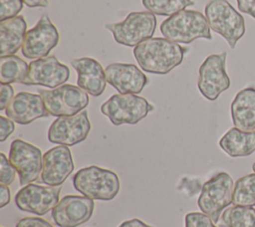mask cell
<instances>
[{
	"label": "cell",
	"mask_w": 255,
	"mask_h": 227,
	"mask_svg": "<svg viewBox=\"0 0 255 227\" xmlns=\"http://www.w3.org/2000/svg\"><path fill=\"white\" fill-rule=\"evenodd\" d=\"M187 49L166 38H148L133 48L138 66L145 72L165 75L179 66Z\"/></svg>",
	"instance_id": "1"
},
{
	"label": "cell",
	"mask_w": 255,
	"mask_h": 227,
	"mask_svg": "<svg viewBox=\"0 0 255 227\" xmlns=\"http://www.w3.org/2000/svg\"><path fill=\"white\" fill-rule=\"evenodd\" d=\"M160 32L164 38L182 44L199 38L212 39L206 17L195 10H182L169 16L160 24Z\"/></svg>",
	"instance_id": "2"
},
{
	"label": "cell",
	"mask_w": 255,
	"mask_h": 227,
	"mask_svg": "<svg viewBox=\"0 0 255 227\" xmlns=\"http://www.w3.org/2000/svg\"><path fill=\"white\" fill-rule=\"evenodd\" d=\"M73 186L84 196L110 201L119 193L121 183L119 176L114 171L92 165L75 173Z\"/></svg>",
	"instance_id": "3"
},
{
	"label": "cell",
	"mask_w": 255,
	"mask_h": 227,
	"mask_svg": "<svg viewBox=\"0 0 255 227\" xmlns=\"http://www.w3.org/2000/svg\"><path fill=\"white\" fill-rule=\"evenodd\" d=\"M204 13L209 27L234 49L245 34L243 16L227 0H211L206 4Z\"/></svg>",
	"instance_id": "4"
},
{
	"label": "cell",
	"mask_w": 255,
	"mask_h": 227,
	"mask_svg": "<svg viewBox=\"0 0 255 227\" xmlns=\"http://www.w3.org/2000/svg\"><path fill=\"white\" fill-rule=\"evenodd\" d=\"M152 110L153 107L146 99L134 94L113 95L101 106V113L117 126L135 124Z\"/></svg>",
	"instance_id": "5"
},
{
	"label": "cell",
	"mask_w": 255,
	"mask_h": 227,
	"mask_svg": "<svg viewBox=\"0 0 255 227\" xmlns=\"http://www.w3.org/2000/svg\"><path fill=\"white\" fill-rule=\"evenodd\" d=\"M117 43L135 47L142 41L151 38L156 28V18L149 11L130 12L125 20L105 25Z\"/></svg>",
	"instance_id": "6"
},
{
	"label": "cell",
	"mask_w": 255,
	"mask_h": 227,
	"mask_svg": "<svg viewBox=\"0 0 255 227\" xmlns=\"http://www.w3.org/2000/svg\"><path fill=\"white\" fill-rule=\"evenodd\" d=\"M234 184L227 172H219L207 180L197 199L199 209L217 223L221 212L232 203Z\"/></svg>",
	"instance_id": "7"
},
{
	"label": "cell",
	"mask_w": 255,
	"mask_h": 227,
	"mask_svg": "<svg viewBox=\"0 0 255 227\" xmlns=\"http://www.w3.org/2000/svg\"><path fill=\"white\" fill-rule=\"evenodd\" d=\"M45 107L53 116H69L81 113L88 107V93L78 86L64 84L53 90L40 89Z\"/></svg>",
	"instance_id": "8"
},
{
	"label": "cell",
	"mask_w": 255,
	"mask_h": 227,
	"mask_svg": "<svg viewBox=\"0 0 255 227\" xmlns=\"http://www.w3.org/2000/svg\"><path fill=\"white\" fill-rule=\"evenodd\" d=\"M226 56V52L211 54L199 67L197 88L200 94L209 101H215L230 87V79L225 68Z\"/></svg>",
	"instance_id": "9"
},
{
	"label": "cell",
	"mask_w": 255,
	"mask_h": 227,
	"mask_svg": "<svg viewBox=\"0 0 255 227\" xmlns=\"http://www.w3.org/2000/svg\"><path fill=\"white\" fill-rule=\"evenodd\" d=\"M9 160L16 169L21 186L38 180L43 167V155L39 147L20 138L11 142Z\"/></svg>",
	"instance_id": "10"
},
{
	"label": "cell",
	"mask_w": 255,
	"mask_h": 227,
	"mask_svg": "<svg viewBox=\"0 0 255 227\" xmlns=\"http://www.w3.org/2000/svg\"><path fill=\"white\" fill-rule=\"evenodd\" d=\"M90 130L88 112L82 111L75 115L57 117L48 129V140L52 143L72 146L84 141Z\"/></svg>",
	"instance_id": "11"
},
{
	"label": "cell",
	"mask_w": 255,
	"mask_h": 227,
	"mask_svg": "<svg viewBox=\"0 0 255 227\" xmlns=\"http://www.w3.org/2000/svg\"><path fill=\"white\" fill-rule=\"evenodd\" d=\"M59 32L48 15H43L37 24L26 32L22 54L27 59L44 58L59 43Z\"/></svg>",
	"instance_id": "12"
},
{
	"label": "cell",
	"mask_w": 255,
	"mask_h": 227,
	"mask_svg": "<svg viewBox=\"0 0 255 227\" xmlns=\"http://www.w3.org/2000/svg\"><path fill=\"white\" fill-rule=\"evenodd\" d=\"M60 186H42L30 183L16 193L15 204L22 211L42 216L57 205L60 201Z\"/></svg>",
	"instance_id": "13"
},
{
	"label": "cell",
	"mask_w": 255,
	"mask_h": 227,
	"mask_svg": "<svg viewBox=\"0 0 255 227\" xmlns=\"http://www.w3.org/2000/svg\"><path fill=\"white\" fill-rule=\"evenodd\" d=\"M94 208V199L69 194L52 209V218L59 227H77L91 219Z\"/></svg>",
	"instance_id": "14"
},
{
	"label": "cell",
	"mask_w": 255,
	"mask_h": 227,
	"mask_svg": "<svg viewBox=\"0 0 255 227\" xmlns=\"http://www.w3.org/2000/svg\"><path fill=\"white\" fill-rule=\"evenodd\" d=\"M70 77L69 68L60 63L55 56L36 59L29 64L26 86H43L51 89L64 85Z\"/></svg>",
	"instance_id": "15"
},
{
	"label": "cell",
	"mask_w": 255,
	"mask_h": 227,
	"mask_svg": "<svg viewBox=\"0 0 255 227\" xmlns=\"http://www.w3.org/2000/svg\"><path fill=\"white\" fill-rule=\"evenodd\" d=\"M74 160L67 145L50 148L43 154V167L39 182L49 186L62 185L74 170Z\"/></svg>",
	"instance_id": "16"
},
{
	"label": "cell",
	"mask_w": 255,
	"mask_h": 227,
	"mask_svg": "<svg viewBox=\"0 0 255 227\" xmlns=\"http://www.w3.org/2000/svg\"><path fill=\"white\" fill-rule=\"evenodd\" d=\"M107 82L120 94H139L147 84V78L135 65L112 63L105 69Z\"/></svg>",
	"instance_id": "17"
},
{
	"label": "cell",
	"mask_w": 255,
	"mask_h": 227,
	"mask_svg": "<svg viewBox=\"0 0 255 227\" xmlns=\"http://www.w3.org/2000/svg\"><path fill=\"white\" fill-rule=\"evenodd\" d=\"M7 117L19 124H29L37 118L47 117L48 113L41 95L20 92L5 109Z\"/></svg>",
	"instance_id": "18"
},
{
	"label": "cell",
	"mask_w": 255,
	"mask_h": 227,
	"mask_svg": "<svg viewBox=\"0 0 255 227\" xmlns=\"http://www.w3.org/2000/svg\"><path fill=\"white\" fill-rule=\"evenodd\" d=\"M71 64L78 75V87L93 97H99L104 93L108 82L105 71L99 61L84 57L73 59Z\"/></svg>",
	"instance_id": "19"
},
{
	"label": "cell",
	"mask_w": 255,
	"mask_h": 227,
	"mask_svg": "<svg viewBox=\"0 0 255 227\" xmlns=\"http://www.w3.org/2000/svg\"><path fill=\"white\" fill-rule=\"evenodd\" d=\"M231 117L235 127L252 131L255 129V88L239 91L231 103Z\"/></svg>",
	"instance_id": "20"
},
{
	"label": "cell",
	"mask_w": 255,
	"mask_h": 227,
	"mask_svg": "<svg viewBox=\"0 0 255 227\" xmlns=\"http://www.w3.org/2000/svg\"><path fill=\"white\" fill-rule=\"evenodd\" d=\"M27 23L23 16H16L0 22V46L1 57L14 55L22 48Z\"/></svg>",
	"instance_id": "21"
},
{
	"label": "cell",
	"mask_w": 255,
	"mask_h": 227,
	"mask_svg": "<svg viewBox=\"0 0 255 227\" xmlns=\"http://www.w3.org/2000/svg\"><path fill=\"white\" fill-rule=\"evenodd\" d=\"M219 146L231 157L248 156L255 151V130L244 131L231 127L220 138Z\"/></svg>",
	"instance_id": "22"
},
{
	"label": "cell",
	"mask_w": 255,
	"mask_h": 227,
	"mask_svg": "<svg viewBox=\"0 0 255 227\" xmlns=\"http://www.w3.org/2000/svg\"><path fill=\"white\" fill-rule=\"evenodd\" d=\"M29 65L16 55L0 58V82L1 84L23 83L27 77Z\"/></svg>",
	"instance_id": "23"
},
{
	"label": "cell",
	"mask_w": 255,
	"mask_h": 227,
	"mask_svg": "<svg viewBox=\"0 0 255 227\" xmlns=\"http://www.w3.org/2000/svg\"><path fill=\"white\" fill-rule=\"evenodd\" d=\"M222 224L226 227H255V209L247 206H231L223 211Z\"/></svg>",
	"instance_id": "24"
},
{
	"label": "cell",
	"mask_w": 255,
	"mask_h": 227,
	"mask_svg": "<svg viewBox=\"0 0 255 227\" xmlns=\"http://www.w3.org/2000/svg\"><path fill=\"white\" fill-rule=\"evenodd\" d=\"M232 203L235 206L252 207L255 205V173L247 174L236 180Z\"/></svg>",
	"instance_id": "25"
},
{
	"label": "cell",
	"mask_w": 255,
	"mask_h": 227,
	"mask_svg": "<svg viewBox=\"0 0 255 227\" xmlns=\"http://www.w3.org/2000/svg\"><path fill=\"white\" fill-rule=\"evenodd\" d=\"M145 9L160 16H171L194 4L191 0H141Z\"/></svg>",
	"instance_id": "26"
},
{
	"label": "cell",
	"mask_w": 255,
	"mask_h": 227,
	"mask_svg": "<svg viewBox=\"0 0 255 227\" xmlns=\"http://www.w3.org/2000/svg\"><path fill=\"white\" fill-rule=\"evenodd\" d=\"M0 21L16 17L23 8L22 0H0Z\"/></svg>",
	"instance_id": "27"
},
{
	"label": "cell",
	"mask_w": 255,
	"mask_h": 227,
	"mask_svg": "<svg viewBox=\"0 0 255 227\" xmlns=\"http://www.w3.org/2000/svg\"><path fill=\"white\" fill-rule=\"evenodd\" d=\"M16 169L14 168V166L12 165V163L10 162V160H8V158L6 157V155L1 152L0 153V182L1 184H5L7 186H9L15 179V173H16Z\"/></svg>",
	"instance_id": "28"
},
{
	"label": "cell",
	"mask_w": 255,
	"mask_h": 227,
	"mask_svg": "<svg viewBox=\"0 0 255 227\" xmlns=\"http://www.w3.org/2000/svg\"><path fill=\"white\" fill-rule=\"evenodd\" d=\"M185 227H216L212 219L203 212H189L185 215Z\"/></svg>",
	"instance_id": "29"
},
{
	"label": "cell",
	"mask_w": 255,
	"mask_h": 227,
	"mask_svg": "<svg viewBox=\"0 0 255 227\" xmlns=\"http://www.w3.org/2000/svg\"><path fill=\"white\" fill-rule=\"evenodd\" d=\"M15 227H54L47 220L40 217H24L20 219Z\"/></svg>",
	"instance_id": "30"
},
{
	"label": "cell",
	"mask_w": 255,
	"mask_h": 227,
	"mask_svg": "<svg viewBox=\"0 0 255 227\" xmlns=\"http://www.w3.org/2000/svg\"><path fill=\"white\" fill-rule=\"evenodd\" d=\"M0 110L3 111L14 98V90L10 84H0Z\"/></svg>",
	"instance_id": "31"
},
{
	"label": "cell",
	"mask_w": 255,
	"mask_h": 227,
	"mask_svg": "<svg viewBox=\"0 0 255 227\" xmlns=\"http://www.w3.org/2000/svg\"><path fill=\"white\" fill-rule=\"evenodd\" d=\"M15 124L12 119L9 117H5L3 115L0 116V141H5L10 134L14 131Z\"/></svg>",
	"instance_id": "32"
},
{
	"label": "cell",
	"mask_w": 255,
	"mask_h": 227,
	"mask_svg": "<svg viewBox=\"0 0 255 227\" xmlns=\"http://www.w3.org/2000/svg\"><path fill=\"white\" fill-rule=\"evenodd\" d=\"M238 9L255 18V0H236Z\"/></svg>",
	"instance_id": "33"
},
{
	"label": "cell",
	"mask_w": 255,
	"mask_h": 227,
	"mask_svg": "<svg viewBox=\"0 0 255 227\" xmlns=\"http://www.w3.org/2000/svg\"><path fill=\"white\" fill-rule=\"evenodd\" d=\"M11 199V193L10 189L7 185L1 184L0 185V208H3L6 206Z\"/></svg>",
	"instance_id": "34"
},
{
	"label": "cell",
	"mask_w": 255,
	"mask_h": 227,
	"mask_svg": "<svg viewBox=\"0 0 255 227\" xmlns=\"http://www.w3.org/2000/svg\"><path fill=\"white\" fill-rule=\"evenodd\" d=\"M119 227H153V226L148 225L137 218H133V219H129L123 222Z\"/></svg>",
	"instance_id": "35"
},
{
	"label": "cell",
	"mask_w": 255,
	"mask_h": 227,
	"mask_svg": "<svg viewBox=\"0 0 255 227\" xmlns=\"http://www.w3.org/2000/svg\"><path fill=\"white\" fill-rule=\"evenodd\" d=\"M22 1L29 8H35V7L46 8L49 6L48 0H22Z\"/></svg>",
	"instance_id": "36"
},
{
	"label": "cell",
	"mask_w": 255,
	"mask_h": 227,
	"mask_svg": "<svg viewBox=\"0 0 255 227\" xmlns=\"http://www.w3.org/2000/svg\"><path fill=\"white\" fill-rule=\"evenodd\" d=\"M252 169H253V171H254V173H255V162H254L253 165H252Z\"/></svg>",
	"instance_id": "37"
}]
</instances>
